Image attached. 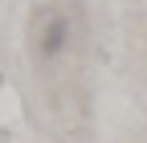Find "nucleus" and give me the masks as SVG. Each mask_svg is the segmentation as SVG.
<instances>
[{
  "label": "nucleus",
  "mask_w": 147,
  "mask_h": 143,
  "mask_svg": "<svg viewBox=\"0 0 147 143\" xmlns=\"http://www.w3.org/2000/svg\"><path fill=\"white\" fill-rule=\"evenodd\" d=\"M69 45V16H49L41 37H37V49H41V57H61Z\"/></svg>",
  "instance_id": "f257e3e1"
}]
</instances>
